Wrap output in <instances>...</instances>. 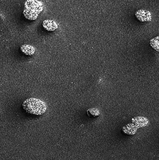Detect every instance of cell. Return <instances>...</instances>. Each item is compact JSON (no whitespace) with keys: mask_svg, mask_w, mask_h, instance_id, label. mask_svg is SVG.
Listing matches in <instances>:
<instances>
[{"mask_svg":"<svg viewBox=\"0 0 159 160\" xmlns=\"http://www.w3.org/2000/svg\"><path fill=\"white\" fill-rule=\"evenodd\" d=\"M135 17L141 22H150L152 18L150 12L144 9H140L135 12Z\"/></svg>","mask_w":159,"mask_h":160,"instance_id":"obj_3","label":"cell"},{"mask_svg":"<svg viewBox=\"0 0 159 160\" xmlns=\"http://www.w3.org/2000/svg\"><path fill=\"white\" fill-rule=\"evenodd\" d=\"M20 50L24 54L29 56L34 54L35 52L34 47L30 45H23L20 47Z\"/></svg>","mask_w":159,"mask_h":160,"instance_id":"obj_5","label":"cell"},{"mask_svg":"<svg viewBox=\"0 0 159 160\" xmlns=\"http://www.w3.org/2000/svg\"><path fill=\"white\" fill-rule=\"evenodd\" d=\"M22 106L26 112L37 116L42 115L47 110V106L44 102L33 98L25 100Z\"/></svg>","mask_w":159,"mask_h":160,"instance_id":"obj_1","label":"cell"},{"mask_svg":"<svg viewBox=\"0 0 159 160\" xmlns=\"http://www.w3.org/2000/svg\"><path fill=\"white\" fill-rule=\"evenodd\" d=\"M43 27L47 31L52 32L55 31L58 28L57 23L54 20L47 19L44 20L42 23Z\"/></svg>","mask_w":159,"mask_h":160,"instance_id":"obj_4","label":"cell"},{"mask_svg":"<svg viewBox=\"0 0 159 160\" xmlns=\"http://www.w3.org/2000/svg\"><path fill=\"white\" fill-rule=\"evenodd\" d=\"M43 3L38 0H27L25 2L23 14L26 19L34 20L42 12Z\"/></svg>","mask_w":159,"mask_h":160,"instance_id":"obj_2","label":"cell"},{"mask_svg":"<svg viewBox=\"0 0 159 160\" xmlns=\"http://www.w3.org/2000/svg\"><path fill=\"white\" fill-rule=\"evenodd\" d=\"M151 47L156 52H159V36L151 39L149 42Z\"/></svg>","mask_w":159,"mask_h":160,"instance_id":"obj_6","label":"cell"},{"mask_svg":"<svg viewBox=\"0 0 159 160\" xmlns=\"http://www.w3.org/2000/svg\"><path fill=\"white\" fill-rule=\"evenodd\" d=\"M87 113L88 117L90 118H94V117L99 116L100 114V112L98 109L94 108L88 109L87 111Z\"/></svg>","mask_w":159,"mask_h":160,"instance_id":"obj_7","label":"cell"}]
</instances>
